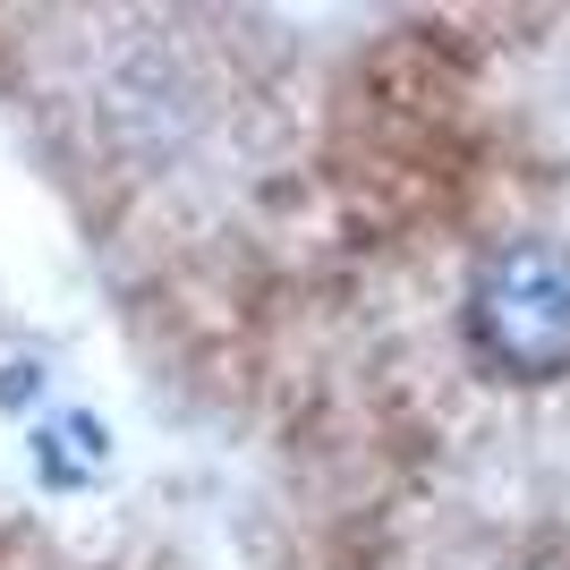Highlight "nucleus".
Here are the masks:
<instances>
[{
  "label": "nucleus",
  "instance_id": "1",
  "mask_svg": "<svg viewBox=\"0 0 570 570\" xmlns=\"http://www.w3.org/2000/svg\"><path fill=\"white\" fill-rule=\"evenodd\" d=\"M469 357L502 383L570 375V238H502L469 273Z\"/></svg>",
  "mask_w": 570,
  "mask_h": 570
}]
</instances>
